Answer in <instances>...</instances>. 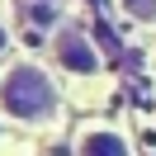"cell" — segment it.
Returning <instances> with one entry per match:
<instances>
[{
    "label": "cell",
    "instance_id": "6da1fadb",
    "mask_svg": "<svg viewBox=\"0 0 156 156\" xmlns=\"http://www.w3.org/2000/svg\"><path fill=\"white\" fill-rule=\"evenodd\" d=\"M0 104H5V114L24 118V123H38V118H48L57 109V90L43 76V66L19 62V66H10L5 80H0Z\"/></svg>",
    "mask_w": 156,
    "mask_h": 156
},
{
    "label": "cell",
    "instance_id": "7a4b0ae2",
    "mask_svg": "<svg viewBox=\"0 0 156 156\" xmlns=\"http://www.w3.org/2000/svg\"><path fill=\"white\" fill-rule=\"evenodd\" d=\"M52 57H57V66L71 71V76H95L99 71V52H95V43L80 29H57L52 33Z\"/></svg>",
    "mask_w": 156,
    "mask_h": 156
},
{
    "label": "cell",
    "instance_id": "3957f363",
    "mask_svg": "<svg viewBox=\"0 0 156 156\" xmlns=\"http://www.w3.org/2000/svg\"><path fill=\"white\" fill-rule=\"evenodd\" d=\"M76 156H133V151L114 128H85L76 142Z\"/></svg>",
    "mask_w": 156,
    "mask_h": 156
},
{
    "label": "cell",
    "instance_id": "277c9868",
    "mask_svg": "<svg viewBox=\"0 0 156 156\" xmlns=\"http://www.w3.org/2000/svg\"><path fill=\"white\" fill-rule=\"evenodd\" d=\"M57 14H62V0H24V19L33 29H52Z\"/></svg>",
    "mask_w": 156,
    "mask_h": 156
},
{
    "label": "cell",
    "instance_id": "5b68a950",
    "mask_svg": "<svg viewBox=\"0 0 156 156\" xmlns=\"http://www.w3.org/2000/svg\"><path fill=\"white\" fill-rule=\"evenodd\" d=\"M123 10L142 24H156V0H123Z\"/></svg>",
    "mask_w": 156,
    "mask_h": 156
},
{
    "label": "cell",
    "instance_id": "8992f818",
    "mask_svg": "<svg viewBox=\"0 0 156 156\" xmlns=\"http://www.w3.org/2000/svg\"><path fill=\"white\" fill-rule=\"evenodd\" d=\"M5 48H10V33H5V29H0V52H5Z\"/></svg>",
    "mask_w": 156,
    "mask_h": 156
}]
</instances>
